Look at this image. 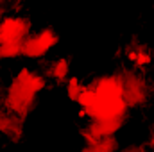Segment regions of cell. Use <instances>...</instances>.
<instances>
[{
	"label": "cell",
	"instance_id": "4",
	"mask_svg": "<svg viewBox=\"0 0 154 152\" xmlns=\"http://www.w3.org/2000/svg\"><path fill=\"white\" fill-rule=\"evenodd\" d=\"M116 141L113 138H100V140H90L82 152H115Z\"/></svg>",
	"mask_w": 154,
	"mask_h": 152
},
{
	"label": "cell",
	"instance_id": "6",
	"mask_svg": "<svg viewBox=\"0 0 154 152\" xmlns=\"http://www.w3.org/2000/svg\"><path fill=\"white\" fill-rule=\"evenodd\" d=\"M124 152H136V150H124Z\"/></svg>",
	"mask_w": 154,
	"mask_h": 152
},
{
	"label": "cell",
	"instance_id": "5",
	"mask_svg": "<svg viewBox=\"0 0 154 152\" xmlns=\"http://www.w3.org/2000/svg\"><path fill=\"white\" fill-rule=\"evenodd\" d=\"M68 72H70V61L66 57H59L52 63L50 66V75L57 81H63L68 77Z\"/></svg>",
	"mask_w": 154,
	"mask_h": 152
},
{
	"label": "cell",
	"instance_id": "1",
	"mask_svg": "<svg viewBox=\"0 0 154 152\" xmlns=\"http://www.w3.org/2000/svg\"><path fill=\"white\" fill-rule=\"evenodd\" d=\"M43 86H45V81L41 75L34 74V72H29V70L20 72L18 77L14 79V82L11 84L9 93H7L9 108L16 114L27 113L31 109L36 95L43 90Z\"/></svg>",
	"mask_w": 154,
	"mask_h": 152
},
{
	"label": "cell",
	"instance_id": "2",
	"mask_svg": "<svg viewBox=\"0 0 154 152\" xmlns=\"http://www.w3.org/2000/svg\"><path fill=\"white\" fill-rule=\"evenodd\" d=\"M59 36L54 29H43L36 34H29V38L23 41V56L25 57H43L50 48L56 47Z\"/></svg>",
	"mask_w": 154,
	"mask_h": 152
},
{
	"label": "cell",
	"instance_id": "3",
	"mask_svg": "<svg viewBox=\"0 0 154 152\" xmlns=\"http://www.w3.org/2000/svg\"><path fill=\"white\" fill-rule=\"evenodd\" d=\"M31 25L22 16H7L0 22V45L2 43H23L29 38Z\"/></svg>",
	"mask_w": 154,
	"mask_h": 152
}]
</instances>
